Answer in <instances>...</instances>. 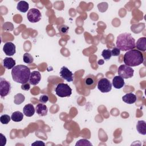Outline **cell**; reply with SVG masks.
<instances>
[{"label":"cell","instance_id":"obj_7","mask_svg":"<svg viewBox=\"0 0 146 146\" xmlns=\"http://www.w3.org/2000/svg\"><path fill=\"white\" fill-rule=\"evenodd\" d=\"M42 17L40 11L36 8H32L29 10L27 14V18L29 22L35 23L39 22Z\"/></svg>","mask_w":146,"mask_h":146},{"label":"cell","instance_id":"obj_29","mask_svg":"<svg viewBox=\"0 0 146 146\" xmlns=\"http://www.w3.org/2000/svg\"><path fill=\"white\" fill-rule=\"evenodd\" d=\"M68 29H69V27L66 25H62L59 28V30L60 31V33L63 34H67Z\"/></svg>","mask_w":146,"mask_h":146},{"label":"cell","instance_id":"obj_25","mask_svg":"<svg viewBox=\"0 0 146 146\" xmlns=\"http://www.w3.org/2000/svg\"><path fill=\"white\" fill-rule=\"evenodd\" d=\"M11 119V117L8 115H2L0 117V121L3 124H8Z\"/></svg>","mask_w":146,"mask_h":146},{"label":"cell","instance_id":"obj_18","mask_svg":"<svg viewBox=\"0 0 146 146\" xmlns=\"http://www.w3.org/2000/svg\"><path fill=\"white\" fill-rule=\"evenodd\" d=\"M3 65L7 69H11L15 67V60L12 58L6 57L3 60Z\"/></svg>","mask_w":146,"mask_h":146},{"label":"cell","instance_id":"obj_28","mask_svg":"<svg viewBox=\"0 0 146 146\" xmlns=\"http://www.w3.org/2000/svg\"><path fill=\"white\" fill-rule=\"evenodd\" d=\"M105 6L108 7V4L106 2H102L101 3H99L98 5V7L99 9V10L101 12H104V11H106L107 8L105 7Z\"/></svg>","mask_w":146,"mask_h":146},{"label":"cell","instance_id":"obj_13","mask_svg":"<svg viewBox=\"0 0 146 146\" xmlns=\"http://www.w3.org/2000/svg\"><path fill=\"white\" fill-rule=\"evenodd\" d=\"M125 84L124 79L120 76H115L112 79V85L116 89L121 88Z\"/></svg>","mask_w":146,"mask_h":146},{"label":"cell","instance_id":"obj_22","mask_svg":"<svg viewBox=\"0 0 146 146\" xmlns=\"http://www.w3.org/2000/svg\"><path fill=\"white\" fill-rule=\"evenodd\" d=\"M25 99V96L21 93L17 94L14 96V103L15 104L19 105L21 104V103H22Z\"/></svg>","mask_w":146,"mask_h":146},{"label":"cell","instance_id":"obj_30","mask_svg":"<svg viewBox=\"0 0 146 146\" xmlns=\"http://www.w3.org/2000/svg\"><path fill=\"white\" fill-rule=\"evenodd\" d=\"M111 51V55L112 56H119L120 54V50L117 47H114L112 48Z\"/></svg>","mask_w":146,"mask_h":146},{"label":"cell","instance_id":"obj_6","mask_svg":"<svg viewBox=\"0 0 146 146\" xmlns=\"http://www.w3.org/2000/svg\"><path fill=\"white\" fill-rule=\"evenodd\" d=\"M112 86L110 81L105 78L100 79L98 82V88L103 93L109 92L112 89Z\"/></svg>","mask_w":146,"mask_h":146},{"label":"cell","instance_id":"obj_31","mask_svg":"<svg viewBox=\"0 0 146 146\" xmlns=\"http://www.w3.org/2000/svg\"><path fill=\"white\" fill-rule=\"evenodd\" d=\"M39 100L42 103H46L48 100V96L47 95H43L40 96Z\"/></svg>","mask_w":146,"mask_h":146},{"label":"cell","instance_id":"obj_19","mask_svg":"<svg viewBox=\"0 0 146 146\" xmlns=\"http://www.w3.org/2000/svg\"><path fill=\"white\" fill-rule=\"evenodd\" d=\"M136 129L140 134L146 135V123L144 120H139L136 125Z\"/></svg>","mask_w":146,"mask_h":146},{"label":"cell","instance_id":"obj_5","mask_svg":"<svg viewBox=\"0 0 146 146\" xmlns=\"http://www.w3.org/2000/svg\"><path fill=\"white\" fill-rule=\"evenodd\" d=\"M134 70L129 66L125 64L120 65L117 69V73L119 76L123 79L131 78L133 76Z\"/></svg>","mask_w":146,"mask_h":146},{"label":"cell","instance_id":"obj_26","mask_svg":"<svg viewBox=\"0 0 146 146\" xmlns=\"http://www.w3.org/2000/svg\"><path fill=\"white\" fill-rule=\"evenodd\" d=\"M92 144L90 143V141L87 139H80L79 140H78L76 143L75 144V145L77 146V145H92Z\"/></svg>","mask_w":146,"mask_h":146},{"label":"cell","instance_id":"obj_34","mask_svg":"<svg viewBox=\"0 0 146 146\" xmlns=\"http://www.w3.org/2000/svg\"><path fill=\"white\" fill-rule=\"evenodd\" d=\"M32 145H45V144L42 141H36L35 142H34V143H33L31 144Z\"/></svg>","mask_w":146,"mask_h":146},{"label":"cell","instance_id":"obj_15","mask_svg":"<svg viewBox=\"0 0 146 146\" xmlns=\"http://www.w3.org/2000/svg\"><path fill=\"white\" fill-rule=\"evenodd\" d=\"M136 96L132 92L126 94L122 97L123 101L127 104H133L136 102Z\"/></svg>","mask_w":146,"mask_h":146},{"label":"cell","instance_id":"obj_21","mask_svg":"<svg viewBox=\"0 0 146 146\" xmlns=\"http://www.w3.org/2000/svg\"><path fill=\"white\" fill-rule=\"evenodd\" d=\"M11 119L15 122L21 121L23 119V114L20 111L14 112L11 115Z\"/></svg>","mask_w":146,"mask_h":146},{"label":"cell","instance_id":"obj_10","mask_svg":"<svg viewBox=\"0 0 146 146\" xmlns=\"http://www.w3.org/2000/svg\"><path fill=\"white\" fill-rule=\"evenodd\" d=\"M60 76L67 82H72L74 80L73 73L66 67L63 66L60 70Z\"/></svg>","mask_w":146,"mask_h":146},{"label":"cell","instance_id":"obj_3","mask_svg":"<svg viewBox=\"0 0 146 146\" xmlns=\"http://www.w3.org/2000/svg\"><path fill=\"white\" fill-rule=\"evenodd\" d=\"M124 63L129 67L139 66L144 62V56L139 50L132 49L126 52L123 58Z\"/></svg>","mask_w":146,"mask_h":146},{"label":"cell","instance_id":"obj_23","mask_svg":"<svg viewBox=\"0 0 146 146\" xmlns=\"http://www.w3.org/2000/svg\"><path fill=\"white\" fill-rule=\"evenodd\" d=\"M23 62L27 64H31L34 61V58L31 54L28 52H26L24 54L23 56Z\"/></svg>","mask_w":146,"mask_h":146},{"label":"cell","instance_id":"obj_12","mask_svg":"<svg viewBox=\"0 0 146 146\" xmlns=\"http://www.w3.org/2000/svg\"><path fill=\"white\" fill-rule=\"evenodd\" d=\"M40 80H41V75L39 71H34L31 72L29 80L30 84L33 86H36L40 82Z\"/></svg>","mask_w":146,"mask_h":146},{"label":"cell","instance_id":"obj_24","mask_svg":"<svg viewBox=\"0 0 146 146\" xmlns=\"http://www.w3.org/2000/svg\"><path fill=\"white\" fill-rule=\"evenodd\" d=\"M102 56L105 60H109L112 56L111 50L109 49L103 50L102 52Z\"/></svg>","mask_w":146,"mask_h":146},{"label":"cell","instance_id":"obj_2","mask_svg":"<svg viewBox=\"0 0 146 146\" xmlns=\"http://www.w3.org/2000/svg\"><path fill=\"white\" fill-rule=\"evenodd\" d=\"M116 47L121 51H128L135 47V39L128 33L119 34L116 39Z\"/></svg>","mask_w":146,"mask_h":146},{"label":"cell","instance_id":"obj_16","mask_svg":"<svg viewBox=\"0 0 146 146\" xmlns=\"http://www.w3.org/2000/svg\"><path fill=\"white\" fill-rule=\"evenodd\" d=\"M23 114L27 117H31L34 115L35 110L32 104H27L25 106L23 109Z\"/></svg>","mask_w":146,"mask_h":146},{"label":"cell","instance_id":"obj_14","mask_svg":"<svg viewBox=\"0 0 146 146\" xmlns=\"http://www.w3.org/2000/svg\"><path fill=\"white\" fill-rule=\"evenodd\" d=\"M35 111L39 116H44L47 114L48 109L47 106L43 103H39L36 106Z\"/></svg>","mask_w":146,"mask_h":146},{"label":"cell","instance_id":"obj_17","mask_svg":"<svg viewBox=\"0 0 146 146\" xmlns=\"http://www.w3.org/2000/svg\"><path fill=\"white\" fill-rule=\"evenodd\" d=\"M135 47H136L139 50L145 52L146 51V38L144 36L140 38L137 40Z\"/></svg>","mask_w":146,"mask_h":146},{"label":"cell","instance_id":"obj_33","mask_svg":"<svg viewBox=\"0 0 146 146\" xmlns=\"http://www.w3.org/2000/svg\"><path fill=\"white\" fill-rule=\"evenodd\" d=\"M0 141H1V145L2 146H4V145H6V138L5 137V136L2 133H1Z\"/></svg>","mask_w":146,"mask_h":146},{"label":"cell","instance_id":"obj_1","mask_svg":"<svg viewBox=\"0 0 146 146\" xmlns=\"http://www.w3.org/2000/svg\"><path fill=\"white\" fill-rule=\"evenodd\" d=\"M30 74V69L27 66L22 64L15 66L11 70L13 80L21 84L28 82Z\"/></svg>","mask_w":146,"mask_h":146},{"label":"cell","instance_id":"obj_4","mask_svg":"<svg viewBox=\"0 0 146 146\" xmlns=\"http://www.w3.org/2000/svg\"><path fill=\"white\" fill-rule=\"evenodd\" d=\"M56 95L60 98L69 97L72 94V89L66 83H60L57 84L55 88Z\"/></svg>","mask_w":146,"mask_h":146},{"label":"cell","instance_id":"obj_32","mask_svg":"<svg viewBox=\"0 0 146 146\" xmlns=\"http://www.w3.org/2000/svg\"><path fill=\"white\" fill-rule=\"evenodd\" d=\"M21 88H22L23 90H25V91H28V90H29L30 88V83H29L28 82H27V83L22 84Z\"/></svg>","mask_w":146,"mask_h":146},{"label":"cell","instance_id":"obj_20","mask_svg":"<svg viewBox=\"0 0 146 146\" xmlns=\"http://www.w3.org/2000/svg\"><path fill=\"white\" fill-rule=\"evenodd\" d=\"M29 8V3L24 1H19L17 6V9L20 12L22 13H26L28 9Z\"/></svg>","mask_w":146,"mask_h":146},{"label":"cell","instance_id":"obj_11","mask_svg":"<svg viewBox=\"0 0 146 146\" xmlns=\"http://www.w3.org/2000/svg\"><path fill=\"white\" fill-rule=\"evenodd\" d=\"M3 51L6 55L13 56L15 54V46L11 42H6L3 47Z\"/></svg>","mask_w":146,"mask_h":146},{"label":"cell","instance_id":"obj_8","mask_svg":"<svg viewBox=\"0 0 146 146\" xmlns=\"http://www.w3.org/2000/svg\"><path fill=\"white\" fill-rule=\"evenodd\" d=\"M11 85L10 82L3 78H0V95L1 98L7 96L10 92Z\"/></svg>","mask_w":146,"mask_h":146},{"label":"cell","instance_id":"obj_9","mask_svg":"<svg viewBox=\"0 0 146 146\" xmlns=\"http://www.w3.org/2000/svg\"><path fill=\"white\" fill-rule=\"evenodd\" d=\"M97 78L93 74L87 75L84 80V86L90 90L94 89L97 85Z\"/></svg>","mask_w":146,"mask_h":146},{"label":"cell","instance_id":"obj_27","mask_svg":"<svg viewBox=\"0 0 146 146\" xmlns=\"http://www.w3.org/2000/svg\"><path fill=\"white\" fill-rule=\"evenodd\" d=\"M3 30L6 31H12L14 29V26L11 22H5L3 25Z\"/></svg>","mask_w":146,"mask_h":146}]
</instances>
